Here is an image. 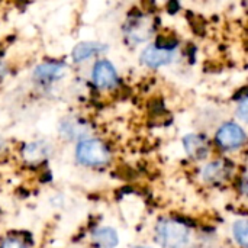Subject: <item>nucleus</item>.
I'll return each mask as SVG.
<instances>
[{
	"mask_svg": "<svg viewBox=\"0 0 248 248\" xmlns=\"http://www.w3.org/2000/svg\"><path fill=\"white\" fill-rule=\"evenodd\" d=\"M155 235L158 243L164 248H185L189 241L187 228L171 219H163L157 224Z\"/></svg>",
	"mask_w": 248,
	"mask_h": 248,
	"instance_id": "nucleus-1",
	"label": "nucleus"
},
{
	"mask_svg": "<svg viewBox=\"0 0 248 248\" xmlns=\"http://www.w3.org/2000/svg\"><path fill=\"white\" fill-rule=\"evenodd\" d=\"M76 157L84 166H103L110 160V153L99 140H84L78 144Z\"/></svg>",
	"mask_w": 248,
	"mask_h": 248,
	"instance_id": "nucleus-2",
	"label": "nucleus"
},
{
	"mask_svg": "<svg viewBox=\"0 0 248 248\" xmlns=\"http://www.w3.org/2000/svg\"><path fill=\"white\" fill-rule=\"evenodd\" d=\"M217 142L224 150H238L247 142V135L241 126L228 122L224 124L217 132Z\"/></svg>",
	"mask_w": 248,
	"mask_h": 248,
	"instance_id": "nucleus-3",
	"label": "nucleus"
},
{
	"mask_svg": "<svg viewBox=\"0 0 248 248\" xmlns=\"http://www.w3.org/2000/svg\"><path fill=\"white\" fill-rule=\"evenodd\" d=\"M173 57H174V49H169L161 45H151L142 51L141 61L147 67L157 68V67H163L171 62Z\"/></svg>",
	"mask_w": 248,
	"mask_h": 248,
	"instance_id": "nucleus-4",
	"label": "nucleus"
},
{
	"mask_svg": "<svg viewBox=\"0 0 248 248\" xmlns=\"http://www.w3.org/2000/svg\"><path fill=\"white\" fill-rule=\"evenodd\" d=\"M93 81L97 87L100 89H112L113 86H116L118 83V74L115 67L106 61V60H100L96 62L94 68H93Z\"/></svg>",
	"mask_w": 248,
	"mask_h": 248,
	"instance_id": "nucleus-5",
	"label": "nucleus"
},
{
	"mask_svg": "<svg viewBox=\"0 0 248 248\" xmlns=\"http://www.w3.org/2000/svg\"><path fill=\"white\" fill-rule=\"evenodd\" d=\"M183 145L186 148V153L195 160H203L209 154V144L206 138L199 134H190L185 137Z\"/></svg>",
	"mask_w": 248,
	"mask_h": 248,
	"instance_id": "nucleus-6",
	"label": "nucleus"
},
{
	"mask_svg": "<svg viewBox=\"0 0 248 248\" xmlns=\"http://www.w3.org/2000/svg\"><path fill=\"white\" fill-rule=\"evenodd\" d=\"M93 241L99 248H115L118 246V234L113 228H99L93 234Z\"/></svg>",
	"mask_w": 248,
	"mask_h": 248,
	"instance_id": "nucleus-7",
	"label": "nucleus"
},
{
	"mask_svg": "<svg viewBox=\"0 0 248 248\" xmlns=\"http://www.w3.org/2000/svg\"><path fill=\"white\" fill-rule=\"evenodd\" d=\"M62 73H64V70L61 65L54 64V62H46V64L39 65L35 70V77L42 83H51V81L60 78L62 76Z\"/></svg>",
	"mask_w": 248,
	"mask_h": 248,
	"instance_id": "nucleus-8",
	"label": "nucleus"
},
{
	"mask_svg": "<svg viewBox=\"0 0 248 248\" xmlns=\"http://www.w3.org/2000/svg\"><path fill=\"white\" fill-rule=\"evenodd\" d=\"M105 49V46L102 44L97 42H81L78 44L74 49H73V58L76 62L84 61L87 58H90L92 55H96L99 52H102Z\"/></svg>",
	"mask_w": 248,
	"mask_h": 248,
	"instance_id": "nucleus-9",
	"label": "nucleus"
},
{
	"mask_svg": "<svg viewBox=\"0 0 248 248\" xmlns=\"http://www.w3.org/2000/svg\"><path fill=\"white\" fill-rule=\"evenodd\" d=\"M151 33V23L145 19H137L131 23V28L128 31V36L134 42H142L147 39Z\"/></svg>",
	"mask_w": 248,
	"mask_h": 248,
	"instance_id": "nucleus-10",
	"label": "nucleus"
},
{
	"mask_svg": "<svg viewBox=\"0 0 248 248\" xmlns=\"http://www.w3.org/2000/svg\"><path fill=\"white\" fill-rule=\"evenodd\" d=\"M227 174V167L222 161H214L211 164H208L203 170V177L206 182L211 183H217L219 180H222Z\"/></svg>",
	"mask_w": 248,
	"mask_h": 248,
	"instance_id": "nucleus-11",
	"label": "nucleus"
},
{
	"mask_svg": "<svg viewBox=\"0 0 248 248\" xmlns=\"http://www.w3.org/2000/svg\"><path fill=\"white\" fill-rule=\"evenodd\" d=\"M48 155V145L42 141L32 142L25 148V157L29 161H39Z\"/></svg>",
	"mask_w": 248,
	"mask_h": 248,
	"instance_id": "nucleus-12",
	"label": "nucleus"
},
{
	"mask_svg": "<svg viewBox=\"0 0 248 248\" xmlns=\"http://www.w3.org/2000/svg\"><path fill=\"white\" fill-rule=\"evenodd\" d=\"M232 234L235 241L241 247L248 248V219H240L232 227Z\"/></svg>",
	"mask_w": 248,
	"mask_h": 248,
	"instance_id": "nucleus-13",
	"label": "nucleus"
},
{
	"mask_svg": "<svg viewBox=\"0 0 248 248\" xmlns=\"http://www.w3.org/2000/svg\"><path fill=\"white\" fill-rule=\"evenodd\" d=\"M237 115L240 116V119H243L244 122L248 124V97L243 99L237 108Z\"/></svg>",
	"mask_w": 248,
	"mask_h": 248,
	"instance_id": "nucleus-14",
	"label": "nucleus"
},
{
	"mask_svg": "<svg viewBox=\"0 0 248 248\" xmlns=\"http://www.w3.org/2000/svg\"><path fill=\"white\" fill-rule=\"evenodd\" d=\"M1 248H28L22 241L16 240V238H9L6 241H3Z\"/></svg>",
	"mask_w": 248,
	"mask_h": 248,
	"instance_id": "nucleus-15",
	"label": "nucleus"
},
{
	"mask_svg": "<svg viewBox=\"0 0 248 248\" xmlns=\"http://www.w3.org/2000/svg\"><path fill=\"white\" fill-rule=\"evenodd\" d=\"M241 189H243V192L248 196V176L244 177V180H243V183H241Z\"/></svg>",
	"mask_w": 248,
	"mask_h": 248,
	"instance_id": "nucleus-16",
	"label": "nucleus"
},
{
	"mask_svg": "<svg viewBox=\"0 0 248 248\" xmlns=\"http://www.w3.org/2000/svg\"><path fill=\"white\" fill-rule=\"evenodd\" d=\"M135 248H150V247H135Z\"/></svg>",
	"mask_w": 248,
	"mask_h": 248,
	"instance_id": "nucleus-17",
	"label": "nucleus"
},
{
	"mask_svg": "<svg viewBox=\"0 0 248 248\" xmlns=\"http://www.w3.org/2000/svg\"><path fill=\"white\" fill-rule=\"evenodd\" d=\"M0 147H1V138H0Z\"/></svg>",
	"mask_w": 248,
	"mask_h": 248,
	"instance_id": "nucleus-18",
	"label": "nucleus"
}]
</instances>
